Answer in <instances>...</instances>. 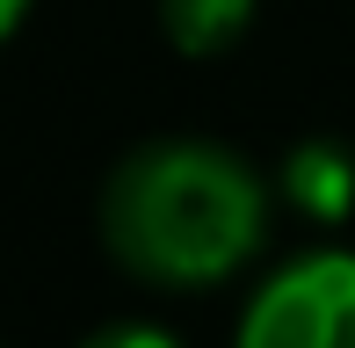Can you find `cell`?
<instances>
[{
    "mask_svg": "<svg viewBox=\"0 0 355 348\" xmlns=\"http://www.w3.org/2000/svg\"><path fill=\"white\" fill-rule=\"evenodd\" d=\"M102 240L159 290H211L261 254L268 182L211 138H159L109 174Z\"/></svg>",
    "mask_w": 355,
    "mask_h": 348,
    "instance_id": "1",
    "label": "cell"
},
{
    "mask_svg": "<svg viewBox=\"0 0 355 348\" xmlns=\"http://www.w3.org/2000/svg\"><path fill=\"white\" fill-rule=\"evenodd\" d=\"M232 348H355V247H312L247 297Z\"/></svg>",
    "mask_w": 355,
    "mask_h": 348,
    "instance_id": "2",
    "label": "cell"
},
{
    "mask_svg": "<svg viewBox=\"0 0 355 348\" xmlns=\"http://www.w3.org/2000/svg\"><path fill=\"white\" fill-rule=\"evenodd\" d=\"M283 203L312 225H348L355 218V153L341 138H304V146L283 153V174H276Z\"/></svg>",
    "mask_w": 355,
    "mask_h": 348,
    "instance_id": "3",
    "label": "cell"
},
{
    "mask_svg": "<svg viewBox=\"0 0 355 348\" xmlns=\"http://www.w3.org/2000/svg\"><path fill=\"white\" fill-rule=\"evenodd\" d=\"M247 22H254V0H159V29L189 58H211L225 44H239Z\"/></svg>",
    "mask_w": 355,
    "mask_h": 348,
    "instance_id": "4",
    "label": "cell"
},
{
    "mask_svg": "<svg viewBox=\"0 0 355 348\" xmlns=\"http://www.w3.org/2000/svg\"><path fill=\"white\" fill-rule=\"evenodd\" d=\"M80 348H182L167 334V327H145V320H123V327H102V334H87Z\"/></svg>",
    "mask_w": 355,
    "mask_h": 348,
    "instance_id": "5",
    "label": "cell"
},
{
    "mask_svg": "<svg viewBox=\"0 0 355 348\" xmlns=\"http://www.w3.org/2000/svg\"><path fill=\"white\" fill-rule=\"evenodd\" d=\"M22 15H29V0H0V44L22 29Z\"/></svg>",
    "mask_w": 355,
    "mask_h": 348,
    "instance_id": "6",
    "label": "cell"
}]
</instances>
